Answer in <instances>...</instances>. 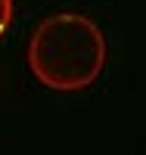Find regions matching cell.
I'll list each match as a JSON object with an SVG mask.
<instances>
[{
  "label": "cell",
  "mask_w": 146,
  "mask_h": 155,
  "mask_svg": "<svg viewBox=\"0 0 146 155\" xmlns=\"http://www.w3.org/2000/svg\"><path fill=\"white\" fill-rule=\"evenodd\" d=\"M28 68L50 90H87L106 68V37L84 12H53L28 41Z\"/></svg>",
  "instance_id": "1"
},
{
  "label": "cell",
  "mask_w": 146,
  "mask_h": 155,
  "mask_svg": "<svg viewBox=\"0 0 146 155\" xmlns=\"http://www.w3.org/2000/svg\"><path fill=\"white\" fill-rule=\"evenodd\" d=\"M9 22H12V0H0V37L6 34Z\"/></svg>",
  "instance_id": "2"
}]
</instances>
